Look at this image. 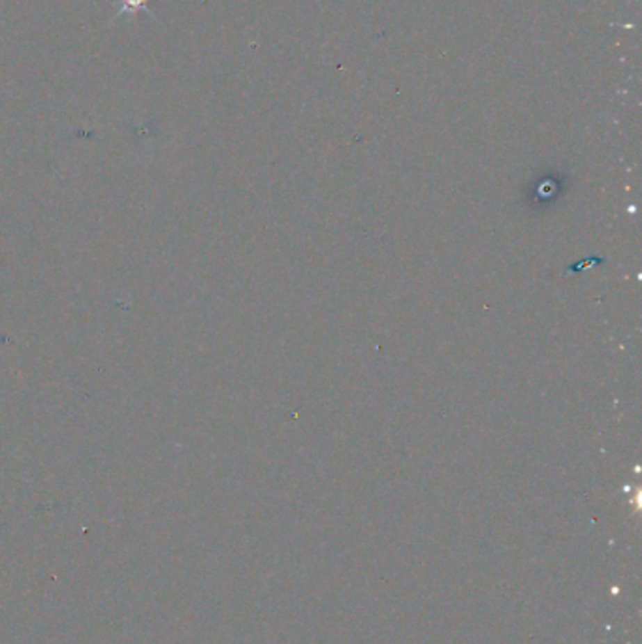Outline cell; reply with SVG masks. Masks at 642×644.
Returning <instances> with one entry per match:
<instances>
[{
  "instance_id": "obj_1",
  "label": "cell",
  "mask_w": 642,
  "mask_h": 644,
  "mask_svg": "<svg viewBox=\"0 0 642 644\" xmlns=\"http://www.w3.org/2000/svg\"><path fill=\"white\" fill-rule=\"evenodd\" d=\"M149 2L151 0H117V6H115V17H132L138 12H145L149 17H154L153 12H151V8H149Z\"/></svg>"
}]
</instances>
